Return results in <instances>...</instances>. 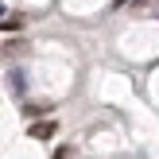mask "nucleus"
<instances>
[{
	"label": "nucleus",
	"instance_id": "nucleus-1",
	"mask_svg": "<svg viewBox=\"0 0 159 159\" xmlns=\"http://www.w3.org/2000/svg\"><path fill=\"white\" fill-rule=\"evenodd\" d=\"M27 132H31V140H51L54 132H58V124H54V120H35Z\"/></svg>",
	"mask_w": 159,
	"mask_h": 159
},
{
	"label": "nucleus",
	"instance_id": "nucleus-2",
	"mask_svg": "<svg viewBox=\"0 0 159 159\" xmlns=\"http://www.w3.org/2000/svg\"><path fill=\"white\" fill-rule=\"evenodd\" d=\"M23 23H27V16H23V12L4 16V20H0V31H23Z\"/></svg>",
	"mask_w": 159,
	"mask_h": 159
},
{
	"label": "nucleus",
	"instance_id": "nucleus-3",
	"mask_svg": "<svg viewBox=\"0 0 159 159\" xmlns=\"http://www.w3.org/2000/svg\"><path fill=\"white\" fill-rule=\"evenodd\" d=\"M23 51H27L23 43H8V47H4V54H8V58H12V54H23Z\"/></svg>",
	"mask_w": 159,
	"mask_h": 159
},
{
	"label": "nucleus",
	"instance_id": "nucleus-4",
	"mask_svg": "<svg viewBox=\"0 0 159 159\" xmlns=\"http://www.w3.org/2000/svg\"><path fill=\"white\" fill-rule=\"evenodd\" d=\"M0 16H4V4H0Z\"/></svg>",
	"mask_w": 159,
	"mask_h": 159
}]
</instances>
